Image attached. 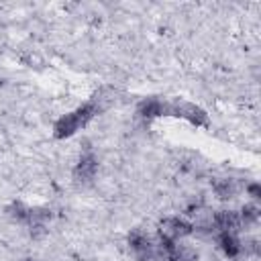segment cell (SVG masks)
I'll use <instances>...</instances> for the list:
<instances>
[{
  "instance_id": "cell-1",
  "label": "cell",
  "mask_w": 261,
  "mask_h": 261,
  "mask_svg": "<svg viewBox=\"0 0 261 261\" xmlns=\"http://www.w3.org/2000/svg\"><path fill=\"white\" fill-rule=\"evenodd\" d=\"M100 110H102V98L96 96L94 100H90V102L84 104L82 108H77V110H73V112L61 116V118L55 122V137H57V139H63V137L73 135L80 126H84V124H86L90 118H94Z\"/></svg>"
},
{
  "instance_id": "cell-5",
  "label": "cell",
  "mask_w": 261,
  "mask_h": 261,
  "mask_svg": "<svg viewBox=\"0 0 261 261\" xmlns=\"http://www.w3.org/2000/svg\"><path fill=\"white\" fill-rule=\"evenodd\" d=\"M212 222L220 232H234L241 226V216L234 210H220L214 214Z\"/></svg>"
},
{
  "instance_id": "cell-11",
  "label": "cell",
  "mask_w": 261,
  "mask_h": 261,
  "mask_svg": "<svg viewBox=\"0 0 261 261\" xmlns=\"http://www.w3.org/2000/svg\"><path fill=\"white\" fill-rule=\"evenodd\" d=\"M241 216V222H257V218H259V208L257 206H245L243 208V214H239Z\"/></svg>"
},
{
  "instance_id": "cell-6",
  "label": "cell",
  "mask_w": 261,
  "mask_h": 261,
  "mask_svg": "<svg viewBox=\"0 0 261 261\" xmlns=\"http://www.w3.org/2000/svg\"><path fill=\"white\" fill-rule=\"evenodd\" d=\"M96 167H98V163H96V157L92 155V153H86L82 159H80V163L75 165V169H73V177L77 179V181H90L92 177H94V173H96Z\"/></svg>"
},
{
  "instance_id": "cell-4",
  "label": "cell",
  "mask_w": 261,
  "mask_h": 261,
  "mask_svg": "<svg viewBox=\"0 0 261 261\" xmlns=\"http://www.w3.org/2000/svg\"><path fill=\"white\" fill-rule=\"evenodd\" d=\"M159 230H161V237L175 241V239L188 237V234L192 232V224H190L188 220H184V218L173 216V218H165V220L161 222V228H159Z\"/></svg>"
},
{
  "instance_id": "cell-9",
  "label": "cell",
  "mask_w": 261,
  "mask_h": 261,
  "mask_svg": "<svg viewBox=\"0 0 261 261\" xmlns=\"http://www.w3.org/2000/svg\"><path fill=\"white\" fill-rule=\"evenodd\" d=\"M212 188H214L216 196L222 198V200H226V198H234V194L239 192L237 181L230 179V177H220V179H216V181L212 184Z\"/></svg>"
},
{
  "instance_id": "cell-2",
  "label": "cell",
  "mask_w": 261,
  "mask_h": 261,
  "mask_svg": "<svg viewBox=\"0 0 261 261\" xmlns=\"http://www.w3.org/2000/svg\"><path fill=\"white\" fill-rule=\"evenodd\" d=\"M169 114L179 116V118H186L188 122H192L196 126L208 124V114L200 106L190 104V102H173V104H169Z\"/></svg>"
},
{
  "instance_id": "cell-3",
  "label": "cell",
  "mask_w": 261,
  "mask_h": 261,
  "mask_svg": "<svg viewBox=\"0 0 261 261\" xmlns=\"http://www.w3.org/2000/svg\"><path fill=\"white\" fill-rule=\"evenodd\" d=\"M128 243H130V249L135 251L137 259L139 261H153L155 259V251H153V245L149 241V237L141 230H133L128 234Z\"/></svg>"
},
{
  "instance_id": "cell-8",
  "label": "cell",
  "mask_w": 261,
  "mask_h": 261,
  "mask_svg": "<svg viewBox=\"0 0 261 261\" xmlns=\"http://www.w3.org/2000/svg\"><path fill=\"white\" fill-rule=\"evenodd\" d=\"M165 257L169 261H198V251L188 245H173L165 253Z\"/></svg>"
},
{
  "instance_id": "cell-10",
  "label": "cell",
  "mask_w": 261,
  "mask_h": 261,
  "mask_svg": "<svg viewBox=\"0 0 261 261\" xmlns=\"http://www.w3.org/2000/svg\"><path fill=\"white\" fill-rule=\"evenodd\" d=\"M220 247H222V251L228 255V257H237L239 253H241V243H239V239L234 237V232H222L220 234Z\"/></svg>"
},
{
  "instance_id": "cell-12",
  "label": "cell",
  "mask_w": 261,
  "mask_h": 261,
  "mask_svg": "<svg viewBox=\"0 0 261 261\" xmlns=\"http://www.w3.org/2000/svg\"><path fill=\"white\" fill-rule=\"evenodd\" d=\"M249 192H251V196H253V198H257V196H259V188H257V186H249Z\"/></svg>"
},
{
  "instance_id": "cell-7",
  "label": "cell",
  "mask_w": 261,
  "mask_h": 261,
  "mask_svg": "<svg viewBox=\"0 0 261 261\" xmlns=\"http://www.w3.org/2000/svg\"><path fill=\"white\" fill-rule=\"evenodd\" d=\"M139 114L147 116V118L163 116V114H169V104L159 100V98H147V100H143L139 104Z\"/></svg>"
}]
</instances>
